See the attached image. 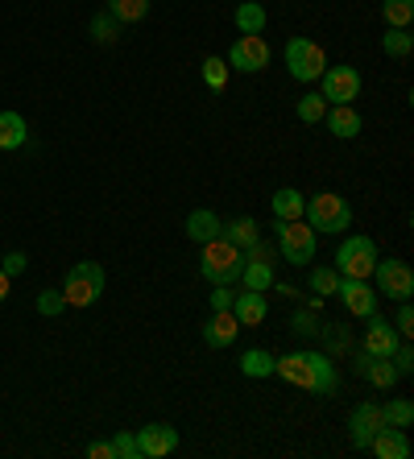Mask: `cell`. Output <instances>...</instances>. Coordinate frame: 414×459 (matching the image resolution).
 <instances>
[{
	"instance_id": "7a4b0ae2",
	"label": "cell",
	"mask_w": 414,
	"mask_h": 459,
	"mask_svg": "<svg viewBox=\"0 0 414 459\" xmlns=\"http://www.w3.org/2000/svg\"><path fill=\"white\" fill-rule=\"evenodd\" d=\"M241 269H244V248H236L233 240L216 236V240L203 245L199 273L212 281V286H233V281H241Z\"/></svg>"
},
{
	"instance_id": "cb8c5ba5",
	"label": "cell",
	"mask_w": 414,
	"mask_h": 459,
	"mask_svg": "<svg viewBox=\"0 0 414 459\" xmlns=\"http://www.w3.org/2000/svg\"><path fill=\"white\" fill-rule=\"evenodd\" d=\"M233 22H236V30L241 33H261L266 30V9H261L257 0H241L236 13H233Z\"/></svg>"
},
{
	"instance_id": "f546056e",
	"label": "cell",
	"mask_w": 414,
	"mask_h": 459,
	"mask_svg": "<svg viewBox=\"0 0 414 459\" xmlns=\"http://www.w3.org/2000/svg\"><path fill=\"white\" fill-rule=\"evenodd\" d=\"M298 120H303V125H319V120L328 117V100L319 96V91H307V96L298 100Z\"/></svg>"
},
{
	"instance_id": "8992f818",
	"label": "cell",
	"mask_w": 414,
	"mask_h": 459,
	"mask_svg": "<svg viewBox=\"0 0 414 459\" xmlns=\"http://www.w3.org/2000/svg\"><path fill=\"white\" fill-rule=\"evenodd\" d=\"M373 265H377V245H373V236H348V240L336 248V273H340V278L369 281Z\"/></svg>"
},
{
	"instance_id": "9c48e42d",
	"label": "cell",
	"mask_w": 414,
	"mask_h": 459,
	"mask_svg": "<svg viewBox=\"0 0 414 459\" xmlns=\"http://www.w3.org/2000/svg\"><path fill=\"white\" fill-rule=\"evenodd\" d=\"M228 66L241 71V75H257V71H266L269 66V42L261 33H241L228 50Z\"/></svg>"
},
{
	"instance_id": "52a82bcc",
	"label": "cell",
	"mask_w": 414,
	"mask_h": 459,
	"mask_svg": "<svg viewBox=\"0 0 414 459\" xmlns=\"http://www.w3.org/2000/svg\"><path fill=\"white\" fill-rule=\"evenodd\" d=\"M286 66H290V79H298V83H315V79L328 71V54H323L319 42H311V38H290L286 42Z\"/></svg>"
},
{
	"instance_id": "4316f807",
	"label": "cell",
	"mask_w": 414,
	"mask_h": 459,
	"mask_svg": "<svg viewBox=\"0 0 414 459\" xmlns=\"http://www.w3.org/2000/svg\"><path fill=\"white\" fill-rule=\"evenodd\" d=\"M382 17L390 30H406L414 22V0H385L382 4Z\"/></svg>"
},
{
	"instance_id": "d6986e66",
	"label": "cell",
	"mask_w": 414,
	"mask_h": 459,
	"mask_svg": "<svg viewBox=\"0 0 414 459\" xmlns=\"http://www.w3.org/2000/svg\"><path fill=\"white\" fill-rule=\"evenodd\" d=\"M328 133L340 141H352L357 133H361V112L352 104H331L328 108Z\"/></svg>"
},
{
	"instance_id": "4fadbf2b",
	"label": "cell",
	"mask_w": 414,
	"mask_h": 459,
	"mask_svg": "<svg viewBox=\"0 0 414 459\" xmlns=\"http://www.w3.org/2000/svg\"><path fill=\"white\" fill-rule=\"evenodd\" d=\"M352 447L357 451H369V443H373V435H377V430L382 427H390V422H385V414H382V406H377V402H361V406L352 410Z\"/></svg>"
},
{
	"instance_id": "d590c367",
	"label": "cell",
	"mask_w": 414,
	"mask_h": 459,
	"mask_svg": "<svg viewBox=\"0 0 414 459\" xmlns=\"http://www.w3.org/2000/svg\"><path fill=\"white\" fill-rule=\"evenodd\" d=\"M393 332L402 335V340H410L414 335V307H410V299L398 307V319H393Z\"/></svg>"
},
{
	"instance_id": "ac0fdd59",
	"label": "cell",
	"mask_w": 414,
	"mask_h": 459,
	"mask_svg": "<svg viewBox=\"0 0 414 459\" xmlns=\"http://www.w3.org/2000/svg\"><path fill=\"white\" fill-rule=\"evenodd\" d=\"M369 451L373 455H382V459H406L410 455V438H406L402 427H382L377 435H373Z\"/></svg>"
},
{
	"instance_id": "9a60e30c",
	"label": "cell",
	"mask_w": 414,
	"mask_h": 459,
	"mask_svg": "<svg viewBox=\"0 0 414 459\" xmlns=\"http://www.w3.org/2000/svg\"><path fill=\"white\" fill-rule=\"evenodd\" d=\"M357 377L369 381L373 389H393V385H398V368H393V360H385V356H369V352H357Z\"/></svg>"
},
{
	"instance_id": "e0dca14e",
	"label": "cell",
	"mask_w": 414,
	"mask_h": 459,
	"mask_svg": "<svg viewBox=\"0 0 414 459\" xmlns=\"http://www.w3.org/2000/svg\"><path fill=\"white\" fill-rule=\"evenodd\" d=\"M233 315H236V323H241V327H257V323H266V315H269L266 294H261V290H244V294H236V299H233Z\"/></svg>"
},
{
	"instance_id": "2e32d148",
	"label": "cell",
	"mask_w": 414,
	"mask_h": 459,
	"mask_svg": "<svg viewBox=\"0 0 414 459\" xmlns=\"http://www.w3.org/2000/svg\"><path fill=\"white\" fill-rule=\"evenodd\" d=\"M236 335H241V323H236L233 310H212V319L203 323V343L207 348H233Z\"/></svg>"
},
{
	"instance_id": "6da1fadb",
	"label": "cell",
	"mask_w": 414,
	"mask_h": 459,
	"mask_svg": "<svg viewBox=\"0 0 414 459\" xmlns=\"http://www.w3.org/2000/svg\"><path fill=\"white\" fill-rule=\"evenodd\" d=\"M274 377H282L286 385L303 389V394H319V397H331L340 389V373H336V364H331L328 352H286L274 360Z\"/></svg>"
},
{
	"instance_id": "30bf717a",
	"label": "cell",
	"mask_w": 414,
	"mask_h": 459,
	"mask_svg": "<svg viewBox=\"0 0 414 459\" xmlns=\"http://www.w3.org/2000/svg\"><path fill=\"white\" fill-rule=\"evenodd\" d=\"M319 79H323V100L328 104H352L361 96V71L357 66H328Z\"/></svg>"
},
{
	"instance_id": "7c38bea8",
	"label": "cell",
	"mask_w": 414,
	"mask_h": 459,
	"mask_svg": "<svg viewBox=\"0 0 414 459\" xmlns=\"http://www.w3.org/2000/svg\"><path fill=\"white\" fill-rule=\"evenodd\" d=\"M336 299H344V310L357 315V319H369L373 310H377V290H373L369 281H361V278H340Z\"/></svg>"
},
{
	"instance_id": "ba28073f",
	"label": "cell",
	"mask_w": 414,
	"mask_h": 459,
	"mask_svg": "<svg viewBox=\"0 0 414 459\" xmlns=\"http://www.w3.org/2000/svg\"><path fill=\"white\" fill-rule=\"evenodd\" d=\"M373 281H377V294H382V299H393V302H406L414 294V273H410V265H406V261H382V256H377V265H373V273H369Z\"/></svg>"
},
{
	"instance_id": "83f0119b",
	"label": "cell",
	"mask_w": 414,
	"mask_h": 459,
	"mask_svg": "<svg viewBox=\"0 0 414 459\" xmlns=\"http://www.w3.org/2000/svg\"><path fill=\"white\" fill-rule=\"evenodd\" d=\"M125 30V25L112 17V13H100V17H92V25H87V33H92V42L108 46V42H117V33Z\"/></svg>"
},
{
	"instance_id": "5b68a950",
	"label": "cell",
	"mask_w": 414,
	"mask_h": 459,
	"mask_svg": "<svg viewBox=\"0 0 414 459\" xmlns=\"http://www.w3.org/2000/svg\"><path fill=\"white\" fill-rule=\"evenodd\" d=\"M100 294H104V265L79 261V265L66 269V281H63L66 307H92V302H100Z\"/></svg>"
},
{
	"instance_id": "f1b7e54d",
	"label": "cell",
	"mask_w": 414,
	"mask_h": 459,
	"mask_svg": "<svg viewBox=\"0 0 414 459\" xmlns=\"http://www.w3.org/2000/svg\"><path fill=\"white\" fill-rule=\"evenodd\" d=\"M228 71H233V66L224 63L220 54H207V58H203V83L212 87V91H224V87H228Z\"/></svg>"
},
{
	"instance_id": "7402d4cb",
	"label": "cell",
	"mask_w": 414,
	"mask_h": 459,
	"mask_svg": "<svg viewBox=\"0 0 414 459\" xmlns=\"http://www.w3.org/2000/svg\"><path fill=\"white\" fill-rule=\"evenodd\" d=\"M224 240H233L236 248H253L257 240H261V232H257V220H249V215H241V220H228V224L220 228Z\"/></svg>"
},
{
	"instance_id": "8fae6325",
	"label": "cell",
	"mask_w": 414,
	"mask_h": 459,
	"mask_svg": "<svg viewBox=\"0 0 414 459\" xmlns=\"http://www.w3.org/2000/svg\"><path fill=\"white\" fill-rule=\"evenodd\" d=\"M133 438H137V455L141 459H162V455H171V451L179 447V430H174L171 422H149V427H141Z\"/></svg>"
},
{
	"instance_id": "d4e9b609",
	"label": "cell",
	"mask_w": 414,
	"mask_h": 459,
	"mask_svg": "<svg viewBox=\"0 0 414 459\" xmlns=\"http://www.w3.org/2000/svg\"><path fill=\"white\" fill-rule=\"evenodd\" d=\"M120 25H133V22H145V13H149V0H108V9Z\"/></svg>"
},
{
	"instance_id": "484cf974",
	"label": "cell",
	"mask_w": 414,
	"mask_h": 459,
	"mask_svg": "<svg viewBox=\"0 0 414 459\" xmlns=\"http://www.w3.org/2000/svg\"><path fill=\"white\" fill-rule=\"evenodd\" d=\"M274 360L277 356H269L266 348H253V352L241 356V373L244 377H274Z\"/></svg>"
},
{
	"instance_id": "d6a6232c",
	"label": "cell",
	"mask_w": 414,
	"mask_h": 459,
	"mask_svg": "<svg viewBox=\"0 0 414 459\" xmlns=\"http://www.w3.org/2000/svg\"><path fill=\"white\" fill-rule=\"evenodd\" d=\"M382 414H385V422H390V427H410L414 422V406L410 402H406V397H398V402H390V406H382Z\"/></svg>"
},
{
	"instance_id": "5bb4252c",
	"label": "cell",
	"mask_w": 414,
	"mask_h": 459,
	"mask_svg": "<svg viewBox=\"0 0 414 459\" xmlns=\"http://www.w3.org/2000/svg\"><path fill=\"white\" fill-rule=\"evenodd\" d=\"M398 343H402V335L393 332V323H390V319H382V315L373 310V315H369V327H365V340H361V352H369V356H385V360H390Z\"/></svg>"
},
{
	"instance_id": "836d02e7",
	"label": "cell",
	"mask_w": 414,
	"mask_h": 459,
	"mask_svg": "<svg viewBox=\"0 0 414 459\" xmlns=\"http://www.w3.org/2000/svg\"><path fill=\"white\" fill-rule=\"evenodd\" d=\"M108 443H112V455H117V459H141L137 455V438L128 435V430H117Z\"/></svg>"
},
{
	"instance_id": "277c9868",
	"label": "cell",
	"mask_w": 414,
	"mask_h": 459,
	"mask_svg": "<svg viewBox=\"0 0 414 459\" xmlns=\"http://www.w3.org/2000/svg\"><path fill=\"white\" fill-rule=\"evenodd\" d=\"M277 253L286 256L290 265H311L319 248V232L307 220H277Z\"/></svg>"
},
{
	"instance_id": "e575fe53",
	"label": "cell",
	"mask_w": 414,
	"mask_h": 459,
	"mask_svg": "<svg viewBox=\"0 0 414 459\" xmlns=\"http://www.w3.org/2000/svg\"><path fill=\"white\" fill-rule=\"evenodd\" d=\"M63 310H66V299L58 290H42L38 294V315H63Z\"/></svg>"
},
{
	"instance_id": "603a6c76",
	"label": "cell",
	"mask_w": 414,
	"mask_h": 459,
	"mask_svg": "<svg viewBox=\"0 0 414 459\" xmlns=\"http://www.w3.org/2000/svg\"><path fill=\"white\" fill-rule=\"evenodd\" d=\"M269 207H274L277 220H303V207H307V199H303L295 186H282V191H274Z\"/></svg>"
},
{
	"instance_id": "8d00e7d4",
	"label": "cell",
	"mask_w": 414,
	"mask_h": 459,
	"mask_svg": "<svg viewBox=\"0 0 414 459\" xmlns=\"http://www.w3.org/2000/svg\"><path fill=\"white\" fill-rule=\"evenodd\" d=\"M390 360H393V368H398V377H410V373H414V352H410V343H398Z\"/></svg>"
},
{
	"instance_id": "74e56055",
	"label": "cell",
	"mask_w": 414,
	"mask_h": 459,
	"mask_svg": "<svg viewBox=\"0 0 414 459\" xmlns=\"http://www.w3.org/2000/svg\"><path fill=\"white\" fill-rule=\"evenodd\" d=\"M295 332L298 335H319L323 327H319V319H315V310H298L295 315Z\"/></svg>"
},
{
	"instance_id": "1f68e13d",
	"label": "cell",
	"mask_w": 414,
	"mask_h": 459,
	"mask_svg": "<svg viewBox=\"0 0 414 459\" xmlns=\"http://www.w3.org/2000/svg\"><path fill=\"white\" fill-rule=\"evenodd\" d=\"M382 50L390 54V58H410V50H414V38L406 30H390L382 38Z\"/></svg>"
},
{
	"instance_id": "f35d334b",
	"label": "cell",
	"mask_w": 414,
	"mask_h": 459,
	"mask_svg": "<svg viewBox=\"0 0 414 459\" xmlns=\"http://www.w3.org/2000/svg\"><path fill=\"white\" fill-rule=\"evenodd\" d=\"M233 286H216L212 290V310H233Z\"/></svg>"
},
{
	"instance_id": "60d3db41",
	"label": "cell",
	"mask_w": 414,
	"mask_h": 459,
	"mask_svg": "<svg viewBox=\"0 0 414 459\" xmlns=\"http://www.w3.org/2000/svg\"><path fill=\"white\" fill-rule=\"evenodd\" d=\"M87 459H117L112 455V443H100V438L96 443H87Z\"/></svg>"
},
{
	"instance_id": "3957f363",
	"label": "cell",
	"mask_w": 414,
	"mask_h": 459,
	"mask_svg": "<svg viewBox=\"0 0 414 459\" xmlns=\"http://www.w3.org/2000/svg\"><path fill=\"white\" fill-rule=\"evenodd\" d=\"M303 220H307L315 232L336 236V232H348L352 228V207H348V199H340L336 191H319V195H311L307 199Z\"/></svg>"
},
{
	"instance_id": "ffe728a7",
	"label": "cell",
	"mask_w": 414,
	"mask_h": 459,
	"mask_svg": "<svg viewBox=\"0 0 414 459\" xmlns=\"http://www.w3.org/2000/svg\"><path fill=\"white\" fill-rule=\"evenodd\" d=\"M182 228H187V236H191L195 245H207V240H216V236H220L224 224H220V215H216V212L195 207V212L187 215V224H182Z\"/></svg>"
},
{
	"instance_id": "4dcf8cb0",
	"label": "cell",
	"mask_w": 414,
	"mask_h": 459,
	"mask_svg": "<svg viewBox=\"0 0 414 459\" xmlns=\"http://www.w3.org/2000/svg\"><path fill=\"white\" fill-rule=\"evenodd\" d=\"M311 294H319V299H336V286H340V273L336 269H311V278H307Z\"/></svg>"
},
{
	"instance_id": "44dd1931",
	"label": "cell",
	"mask_w": 414,
	"mask_h": 459,
	"mask_svg": "<svg viewBox=\"0 0 414 459\" xmlns=\"http://www.w3.org/2000/svg\"><path fill=\"white\" fill-rule=\"evenodd\" d=\"M25 137H30V128H25L22 112H0V150H4V153L22 150Z\"/></svg>"
},
{
	"instance_id": "ab89813d",
	"label": "cell",
	"mask_w": 414,
	"mask_h": 459,
	"mask_svg": "<svg viewBox=\"0 0 414 459\" xmlns=\"http://www.w3.org/2000/svg\"><path fill=\"white\" fill-rule=\"evenodd\" d=\"M25 265H30V261H25V253H9V256H4V261H0V269H4L9 278H17V273H25Z\"/></svg>"
},
{
	"instance_id": "b9f144b4",
	"label": "cell",
	"mask_w": 414,
	"mask_h": 459,
	"mask_svg": "<svg viewBox=\"0 0 414 459\" xmlns=\"http://www.w3.org/2000/svg\"><path fill=\"white\" fill-rule=\"evenodd\" d=\"M9 299V273H4V269H0V302Z\"/></svg>"
}]
</instances>
